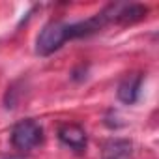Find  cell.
I'll return each mask as SVG.
<instances>
[{"mask_svg":"<svg viewBox=\"0 0 159 159\" xmlns=\"http://www.w3.org/2000/svg\"><path fill=\"white\" fill-rule=\"evenodd\" d=\"M66 41H69V30L67 23L62 21H51L47 23L36 39V52L39 56H49L54 51H58Z\"/></svg>","mask_w":159,"mask_h":159,"instance_id":"cell-1","label":"cell"},{"mask_svg":"<svg viewBox=\"0 0 159 159\" xmlns=\"http://www.w3.org/2000/svg\"><path fill=\"white\" fill-rule=\"evenodd\" d=\"M41 142H43V127L39 122L28 118V120L15 124V127L11 131V144L17 150L28 152V150L39 146Z\"/></svg>","mask_w":159,"mask_h":159,"instance_id":"cell-2","label":"cell"},{"mask_svg":"<svg viewBox=\"0 0 159 159\" xmlns=\"http://www.w3.org/2000/svg\"><path fill=\"white\" fill-rule=\"evenodd\" d=\"M58 139L64 146L71 148L77 153H83L88 146V135L84 131V127H81L79 124H64L58 127Z\"/></svg>","mask_w":159,"mask_h":159,"instance_id":"cell-3","label":"cell"},{"mask_svg":"<svg viewBox=\"0 0 159 159\" xmlns=\"http://www.w3.org/2000/svg\"><path fill=\"white\" fill-rule=\"evenodd\" d=\"M140 86H142V75L140 73L127 75L118 84V99L125 105H133L140 96Z\"/></svg>","mask_w":159,"mask_h":159,"instance_id":"cell-4","label":"cell"},{"mask_svg":"<svg viewBox=\"0 0 159 159\" xmlns=\"http://www.w3.org/2000/svg\"><path fill=\"white\" fill-rule=\"evenodd\" d=\"M133 144L127 139H112L103 146L101 159H131Z\"/></svg>","mask_w":159,"mask_h":159,"instance_id":"cell-5","label":"cell"},{"mask_svg":"<svg viewBox=\"0 0 159 159\" xmlns=\"http://www.w3.org/2000/svg\"><path fill=\"white\" fill-rule=\"evenodd\" d=\"M10 159H23V157H10Z\"/></svg>","mask_w":159,"mask_h":159,"instance_id":"cell-6","label":"cell"}]
</instances>
